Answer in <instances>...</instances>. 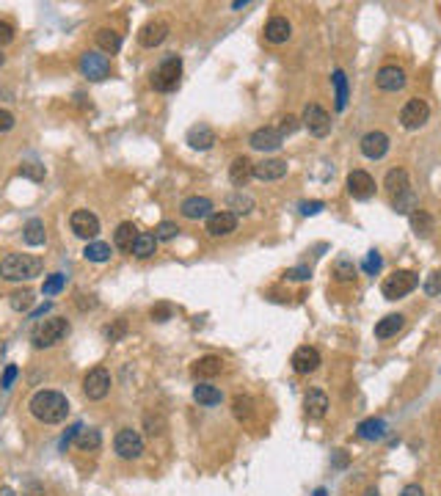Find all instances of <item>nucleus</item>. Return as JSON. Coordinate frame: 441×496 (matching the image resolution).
Instances as JSON below:
<instances>
[{"label":"nucleus","instance_id":"obj_1","mask_svg":"<svg viewBox=\"0 0 441 496\" xmlns=\"http://www.w3.org/2000/svg\"><path fill=\"white\" fill-rule=\"evenodd\" d=\"M28 408H31L34 419H39L44 425H58V422H64L66 413H69V400H66L61 392L42 389V392H36V395L31 397Z\"/></svg>","mask_w":441,"mask_h":496},{"label":"nucleus","instance_id":"obj_2","mask_svg":"<svg viewBox=\"0 0 441 496\" xmlns=\"http://www.w3.org/2000/svg\"><path fill=\"white\" fill-rule=\"evenodd\" d=\"M42 260L31 257V254H8L0 262V278L6 281H31L42 273Z\"/></svg>","mask_w":441,"mask_h":496},{"label":"nucleus","instance_id":"obj_3","mask_svg":"<svg viewBox=\"0 0 441 496\" xmlns=\"http://www.w3.org/2000/svg\"><path fill=\"white\" fill-rule=\"evenodd\" d=\"M66 336H69V323H66L64 317L39 320V323L34 325V331H31V342H34V348H39V350L64 342Z\"/></svg>","mask_w":441,"mask_h":496},{"label":"nucleus","instance_id":"obj_4","mask_svg":"<svg viewBox=\"0 0 441 496\" xmlns=\"http://www.w3.org/2000/svg\"><path fill=\"white\" fill-rule=\"evenodd\" d=\"M179 78H182V58H179V55H169V58H163L160 66L152 72V89L160 91V94L176 91Z\"/></svg>","mask_w":441,"mask_h":496},{"label":"nucleus","instance_id":"obj_5","mask_svg":"<svg viewBox=\"0 0 441 496\" xmlns=\"http://www.w3.org/2000/svg\"><path fill=\"white\" fill-rule=\"evenodd\" d=\"M416 287H419V276L414 271H395L392 276L384 278L381 292L386 301H397V298H405L408 292H414Z\"/></svg>","mask_w":441,"mask_h":496},{"label":"nucleus","instance_id":"obj_6","mask_svg":"<svg viewBox=\"0 0 441 496\" xmlns=\"http://www.w3.org/2000/svg\"><path fill=\"white\" fill-rule=\"evenodd\" d=\"M428 119H430V105L425 99H419V97L408 99L402 105V111H400V125L405 130H419V127L428 125Z\"/></svg>","mask_w":441,"mask_h":496},{"label":"nucleus","instance_id":"obj_7","mask_svg":"<svg viewBox=\"0 0 441 496\" xmlns=\"http://www.w3.org/2000/svg\"><path fill=\"white\" fill-rule=\"evenodd\" d=\"M111 392V372L105 367H94L88 369L83 378V395L88 400H105Z\"/></svg>","mask_w":441,"mask_h":496},{"label":"nucleus","instance_id":"obj_8","mask_svg":"<svg viewBox=\"0 0 441 496\" xmlns=\"http://www.w3.org/2000/svg\"><path fill=\"white\" fill-rule=\"evenodd\" d=\"M301 125H304L314 138H326L328 133H331V116H328V111L320 108L317 102H309L307 108H304V119H301Z\"/></svg>","mask_w":441,"mask_h":496},{"label":"nucleus","instance_id":"obj_9","mask_svg":"<svg viewBox=\"0 0 441 496\" xmlns=\"http://www.w3.org/2000/svg\"><path fill=\"white\" fill-rule=\"evenodd\" d=\"M113 450H116L119 458H125V460H135V458L144 455V439H141L138 430L122 427V430L116 433V439H113Z\"/></svg>","mask_w":441,"mask_h":496},{"label":"nucleus","instance_id":"obj_10","mask_svg":"<svg viewBox=\"0 0 441 496\" xmlns=\"http://www.w3.org/2000/svg\"><path fill=\"white\" fill-rule=\"evenodd\" d=\"M80 72L83 78L99 83V80H108L111 78V61L108 55H99V52H83L80 55Z\"/></svg>","mask_w":441,"mask_h":496},{"label":"nucleus","instance_id":"obj_11","mask_svg":"<svg viewBox=\"0 0 441 496\" xmlns=\"http://www.w3.org/2000/svg\"><path fill=\"white\" fill-rule=\"evenodd\" d=\"M69 226H72V232H75L78 237H83V240H94V237L99 234V218H97L91 210H75L72 218H69Z\"/></svg>","mask_w":441,"mask_h":496},{"label":"nucleus","instance_id":"obj_12","mask_svg":"<svg viewBox=\"0 0 441 496\" xmlns=\"http://www.w3.org/2000/svg\"><path fill=\"white\" fill-rule=\"evenodd\" d=\"M361 155L370 157V160H381L386 152H389V136L381 133V130H370L367 136L361 138Z\"/></svg>","mask_w":441,"mask_h":496},{"label":"nucleus","instance_id":"obj_13","mask_svg":"<svg viewBox=\"0 0 441 496\" xmlns=\"http://www.w3.org/2000/svg\"><path fill=\"white\" fill-rule=\"evenodd\" d=\"M179 213H182V218H188V221H202V218H210V215H213V201H210L207 196H188V199L182 201Z\"/></svg>","mask_w":441,"mask_h":496},{"label":"nucleus","instance_id":"obj_14","mask_svg":"<svg viewBox=\"0 0 441 496\" xmlns=\"http://www.w3.org/2000/svg\"><path fill=\"white\" fill-rule=\"evenodd\" d=\"M348 193H351L353 199H358V201H367L375 193V180L367 171L356 169V171L348 174Z\"/></svg>","mask_w":441,"mask_h":496},{"label":"nucleus","instance_id":"obj_15","mask_svg":"<svg viewBox=\"0 0 441 496\" xmlns=\"http://www.w3.org/2000/svg\"><path fill=\"white\" fill-rule=\"evenodd\" d=\"M375 83H378V89L381 91H400V89H405L408 78H405V72H402L400 66H395V64H386V66H381V69H378Z\"/></svg>","mask_w":441,"mask_h":496},{"label":"nucleus","instance_id":"obj_16","mask_svg":"<svg viewBox=\"0 0 441 496\" xmlns=\"http://www.w3.org/2000/svg\"><path fill=\"white\" fill-rule=\"evenodd\" d=\"M248 143H251V149H260V152H276V149H281L284 136L276 127H260V130L251 133Z\"/></svg>","mask_w":441,"mask_h":496},{"label":"nucleus","instance_id":"obj_17","mask_svg":"<svg viewBox=\"0 0 441 496\" xmlns=\"http://www.w3.org/2000/svg\"><path fill=\"white\" fill-rule=\"evenodd\" d=\"M323 364L320 359V353H317V348H298L295 353H293V369L298 372V375H312V372H317V367Z\"/></svg>","mask_w":441,"mask_h":496},{"label":"nucleus","instance_id":"obj_18","mask_svg":"<svg viewBox=\"0 0 441 496\" xmlns=\"http://www.w3.org/2000/svg\"><path fill=\"white\" fill-rule=\"evenodd\" d=\"M237 229V215L229 213V210H220V213H213L207 218V234L210 237H226Z\"/></svg>","mask_w":441,"mask_h":496},{"label":"nucleus","instance_id":"obj_19","mask_svg":"<svg viewBox=\"0 0 441 496\" xmlns=\"http://www.w3.org/2000/svg\"><path fill=\"white\" fill-rule=\"evenodd\" d=\"M287 174V160L281 157H265L262 163H254V177L262 182L281 180Z\"/></svg>","mask_w":441,"mask_h":496},{"label":"nucleus","instance_id":"obj_20","mask_svg":"<svg viewBox=\"0 0 441 496\" xmlns=\"http://www.w3.org/2000/svg\"><path fill=\"white\" fill-rule=\"evenodd\" d=\"M290 36H293V25H290L287 17H270V20H267V25H265V39H267L270 45H284V42H290Z\"/></svg>","mask_w":441,"mask_h":496},{"label":"nucleus","instance_id":"obj_21","mask_svg":"<svg viewBox=\"0 0 441 496\" xmlns=\"http://www.w3.org/2000/svg\"><path fill=\"white\" fill-rule=\"evenodd\" d=\"M166 36H169V25L160 22V20H155V22H146V25L141 28L138 42H141L144 47H158L166 42Z\"/></svg>","mask_w":441,"mask_h":496},{"label":"nucleus","instance_id":"obj_22","mask_svg":"<svg viewBox=\"0 0 441 496\" xmlns=\"http://www.w3.org/2000/svg\"><path fill=\"white\" fill-rule=\"evenodd\" d=\"M251 177H254V163H251L246 155H243V157H234L232 166H229V180H232V185L243 190Z\"/></svg>","mask_w":441,"mask_h":496},{"label":"nucleus","instance_id":"obj_23","mask_svg":"<svg viewBox=\"0 0 441 496\" xmlns=\"http://www.w3.org/2000/svg\"><path fill=\"white\" fill-rule=\"evenodd\" d=\"M392 210L400 213V215H414L419 210V196H416V190L411 185L392 196Z\"/></svg>","mask_w":441,"mask_h":496},{"label":"nucleus","instance_id":"obj_24","mask_svg":"<svg viewBox=\"0 0 441 496\" xmlns=\"http://www.w3.org/2000/svg\"><path fill=\"white\" fill-rule=\"evenodd\" d=\"M356 436L364 439V441H381V439H386V422L378 419V416H370V419L358 422Z\"/></svg>","mask_w":441,"mask_h":496},{"label":"nucleus","instance_id":"obj_25","mask_svg":"<svg viewBox=\"0 0 441 496\" xmlns=\"http://www.w3.org/2000/svg\"><path fill=\"white\" fill-rule=\"evenodd\" d=\"M304 411H307L309 419H323L326 411H328V395L320 392V389L307 392V397H304Z\"/></svg>","mask_w":441,"mask_h":496},{"label":"nucleus","instance_id":"obj_26","mask_svg":"<svg viewBox=\"0 0 441 496\" xmlns=\"http://www.w3.org/2000/svg\"><path fill=\"white\" fill-rule=\"evenodd\" d=\"M138 226L132 224V221H125V224L116 226V232H113V246L119 248V251H132V246H135V240H138Z\"/></svg>","mask_w":441,"mask_h":496},{"label":"nucleus","instance_id":"obj_27","mask_svg":"<svg viewBox=\"0 0 441 496\" xmlns=\"http://www.w3.org/2000/svg\"><path fill=\"white\" fill-rule=\"evenodd\" d=\"M188 143H190L193 149L204 152V149H210V146L216 143V133H213L207 125H193V127L188 130Z\"/></svg>","mask_w":441,"mask_h":496},{"label":"nucleus","instance_id":"obj_28","mask_svg":"<svg viewBox=\"0 0 441 496\" xmlns=\"http://www.w3.org/2000/svg\"><path fill=\"white\" fill-rule=\"evenodd\" d=\"M220 369H223L220 356H202V359L193 361V367H190V372L196 378H216V375H220Z\"/></svg>","mask_w":441,"mask_h":496},{"label":"nucleus","instance_id":"obj_29","mask_svg":"<svg viewBox=\"0 0 441 496\" xmlns=\"http://www.w3.org/2000/svg\"><path fill=\"white\" fill-rule=\"evenodd\" d=\"M402 325H405V317L402 315H386L384 320L375 323V336H378V339L397 336V331H402Z\"/></svg>","mask_w":441,"mask_h":496},{"label":"nucleus","instance_id":"obj_30","mask_svg":"<svg viewBox=\"0 0 441 496\" xmlns=\"http://www.w3.org/2000/svg\"><path fill=\"white\" fill-rule=\"evenodd\" d=\"M22 240H25L28 246H34V248L44 246V240H47V232H44V221H42V218H31L28 224L22 226Z\"/></svg>","mask_w":441,"mask_h":496},{"label":"nucleus","instance_id":"obj_31","mask_svg":"<svg viewBox=\"0 0 441 496\" xmlns=\"http://www.w3.org/2000/svg\"><path fill=\"white\" fill-rule=\"evenodd\" d=\"M193 400L199 403V406H218L220 400H223V395H220L218 386H210V383H199L196 389H193Z\"/></svg>","mask_w":441,"mask_h":496},{"label":"nucleus","instance_id":"obj_32","mask_svg":"<svg viewBox=\"0 0 441 496\" xmlns=\"http://www.w3.org/2000/svg\"><path fill=\"white\" fill-rule=\"evenodd\" d=\"M94 39H97L99 50H105V52H111V55L122 50V36H119L113 28H99V31L94 34Z\"/></svg>","mask_w":441,"mask_h":496},{"label":"nucleus","instance_id":"obj_33","mask_svg":"<svg viewBox=\"0 0 441 496\" xmlns=\"http://www.w3.org/2000/svg\"><path fill=\"white\" fill-rule=\"evenodd\" d=\"M158 251V237L155 234H138V240H135V246H132V254L138 257V260H149L152 254Z\"/></svg>","mask_w":441,"mask_h":496},{"label":"nucleus","instance_id":"obj_34","mask_svg":"<svg viewBox=\"0 0 441 496\" xmlns=\"http://www.w3.org/2000/svg\"><path fill=\"white\" fill-rule=\"evenodd\" d=\"M111 246L108 243H102V240H91L86 248H83V257H86L88 262H108L111 260Z\"/></svg>","mask_w":441,"mask_h":496},{"label":"nucleus","instance_id":"obj_35","mask_svg":"<svg viewBox=\"0 0 441 496\" xmlns=\"http://www.w3.org/2000/svg\"><path fill=\"white\" fill-rule=\"evenodd\" d=\"M408 218H411V229H414L416 237H430V234H433V226L436 224H433V218H430L425 210H416V213L408 215Z\"/></svg>","mask_w":441,"mask_h":496},{"label":"nucleus","instance_id":"obj_36","mask_svg":"<svg viewBox=\"0 0 441 496\" xmlns=\"http://www.w3.org/2000/svg\"><path fill=\"white\" fill-rule=\"evenodd\" d=\"M331 83H334V94H337V111H345L348 108V78L342 69H337L331 75Z\"/></svg>","mask_w":441,"mask_h":496},{"label":"nucleus","instance_id":"obj_37","mask_svg":"<svg viewBox=\"0 0 441 496\" xmlns=\"http://www.w3.org/2000/svg\"><path fill=\"white\" fill-rule=\"evenodd\" d=\"M34 292L25 287V290H14L11 295H8V304H11V309L14 312H31V306H34Z\"/></svg>","mask_w":441,"mask_h":496},{"label":"nucleus","instance_id":"obj_38","mask_svg":"<svg viewBox=\"0 0 441 496\" xmlns=\"http://www.w3.org/2000/svg\"><path fill=\"white\" fill-rule=\"evenodd\" d=\"M229 207H232V213H234V215H246V213H251V210H254V199H251L248 193L237 190V193H232V196H229Z\"/></svg>","mask_w":441,"mask_h":496},{"label":"nucleus","instance_id":"obj_39","mask_svg":"<svg viewBox=\"0 0 441 496\" xmlns=\"http://www.w3.org/2000/svg\"><path fill=\"white\" fill-rule=\"evenodd\" d=\"M384 185H386V190H389L392 196L400 193V190H405V187H408V171H405V169H392V171L386 174Z\"/></svg>","mask_w":441,"mask_h":496},{"label":"nucleus","instance_id":"obj_40","mask_svg":"<svg viewBox=\"0 0 441 496\" xmlns=\"http://www.w3.org/2000/svg\"><path fill=\"white\" fill-rule=\"evenodd\" d=\"M232 413H234V419L248 422V419L254 416V400H251V397L237 395V397H234V403H232Z\"/></svg>","mask_w":441,"mask_h":496},{"label":"nucleus","instance_id":"obj_41","mask_svg":"<svg viewBox=\"0 0 441 496\" xmlns=\"http://www.w3.org/2000/svg\"><path fill=\"white\" fill-rule=\"evenodd\" d=\"M64 287H66V276H64V273H50V276L44 278L42 292L47 295V298H52V295H58Z\"/></svg>","mask_w":441,"mask_h":496},{"label":"nucleus","instance_id":"obj_42","mask_svg":"<svg viewBox=\"0 0 441 496\" xmlns=\"http://www.w3.org/2000/svg\"><path fill=\"white\" fill-rule=\"evenodd\" d=\"M102 444V436H99V430H94V427H83L80 433H78V447L80 450H97Z\"/></svg>","mask_w":441,"mask_h":496},{"label":"nucleus","instance_id":"obj_43","mask_svg":"<svg viewBox=\"0 0 441 496\" xmlns=\"http://www.w3.org/2000/svg\"><path fill=\"white\" fill-rule=\"evenodd\" d=\"M384 268V257L378 254V251H370L367 257H364V262H361V271L367 273V276H378Z\"/></svg>","mask_w":441,"mask_h":496},{"label":"nucleus","instance_id":"obj_44","mask_svg":"<svg viewBox=\"0 0 441 496\" xmlns=\"http://www.w3.org/2000/svg\"><path fill=\"white\" fill-rule=\"evenodd\" d=\"M334 276H337V281H353L356 278V265L351 260H340L334 265Z\"/></svg>","mask_w":441,"mask_h":496},{"label":"nucleus","instance_id":"obj_45","mask_svg":"<svg viewBox=\"0 0 441 496\" xmlns=\"http://www.w3.org/2000/svg\"><path fill=\"white\" fill-rule=\"evenodd\" d=\"M176 234H179V226L174 221H160L158 229H155V237H158V243L160 240H174Z\"/></svg>","mask_w":441,"mask_h":496},{"label":"nucleus","instance_id":"obj_46","mask_svg":"<svg viewBox=\"0 0 441 496\" xmlns=\"http://www.w3.org/2000/svg\"><path fill=\"white\" fill-rule=\"evenodd\" d=\"M20 174H22V177H28V180L42 182L44 180V166H39V163H22V166H20Z\"/></svg>","mask_w":441,"mask_h":496},{"label":"nucleus","instance_id":"obj_47","mask_svg":"<svg viewBox=\"0 0 441 496\" xmlns=\"http://www.w3.org/2000/svg\"><path fill=\"white\" fill-rule=\"evenodd\" d=\"M422 287H425V292H428V295H441V271L430 273V276L425 278V284H422Z\"/></svg>","mask_w":441,"mask_h":496},{"label":"nucleus","instance_id":"obj_48","mask_svg":"<svg viewBox=\"0 0 441 496\" xmlns=\"http://www.w3.org/2000/svg\"><path fill=\"white\" fill-rule=\"evenodd\" d=\"M298 127H301V119H295V116H284V119H281V125H279L276 130H279L281 136H293Z\"/></svg>","mask_w":441,"mask_h":496},{"label":"nucleus","instance_id":"obj_49","mask_svg":"<svg viewBox=\"0 0 441 496\" xmlns=\"http://www.w3.org/2000/svg\"><path fill=\"white\" fill-rule=\"evenodd\" d=\"M17 375H20V369H17V364H8V367L3 369V378H0V386H3V389H11V383L17 381Z\"/></svg>","mask_w":441,"mask_h":496},{"label":"nucleus","instance_id":"obj_50","mask_svg":"<svg viewBox=\"0 0 441 496\" xmlns=\"http://www.w3.org/2000/svg\"><path fill=\"white\" fill-rule=\"evenodd\" d=\"M80 430H83V425H80V422H75V425H72V427L64 433V439H61V450H64V452L69 450V444L78 439V433H80Z\"/></svg>","mask_w":441,"mask_h":496},{"label":"nucleus","instance_id":"obj_51","mask_svg":"<svg viewBox=\"0 0 441 496\" xmlns=\"http://www.w3.org/2000/svg\"><path fill=\"white\" fill-rule=\"evenodd\" d=\"M152 320H158V323H166V320H172V306L169 304H158V306H152Z\"/></svg>","mask_w":441,"mask_h":496},{"label":"nucleus","instance_id":"obj_52","mask_svg":"<svg viewBox=\"0 0 441 496\" xmlns=\"http://www.w3.org/2000/svg\"><path fill=\"white\" fill-rule=\"evenodd\" d=\"M125 331H127V323H125V320H116V325H113V328H111V325L105 328V336H108L111 342H116V339H119Z\"/></svg>","mask_w":441,"mask_h":496},{"label":"nucleus","instance_id":"obj_53","mask_svg":"<svg viewBox=\"0 0 441 496\" xmlns=\"http://www.w3.org/2000/svg\"><path fill=\"white\" fill-rule=\"evenodd\" d=\"M284 276H287L290 281H307L309 276H312V268H307V265H301V268H290Z\"/></svg>","mask_w":441,"mask_h":496},{"label":"nucleus","instance_id":"obj_54","mask_svg":"<svg viewBox=\"0 0 441 496\" xmlns=\"http://www.w3.org/2000/svg\"><path fill=\"white\" fill-rule=\"evenodd\" d=\"M11 42H14V28L11 22L0 20V45H11Z\"/></svg>","mask_w":441,"mask_h":496},{"label":"nucleus","instance_id":"obj_55","mask_svg":"<svg viewBox=\"0 0 441 496\" xmlns=\"http://www.w3.org/2000/svg\"><path fill=\"white\" fill-rule=\"evenodd\" d=\"M11 127H14V113L6 111V108H0V133H8Z\"/></svg>","mask_w":441,"mask_h":496},{"label":"nucleus","instance_id":"obj_56","mask_svg":"<svg viewBox=\"0 0 441 496\" xmlns=\"http://www.w3.org/2000/svg\"><path fill=\"white\" fill-rule=\"evenodd\" d=\"M323 207H326L323 201H304V204H301V213H304V215H317Z\"/></svg>","mask_w":441,"mask_h":496},{"label":"nucleus","instance_id":"obj_57","mask_svg":"<svg viewBox=\"0 0 441 496\" xmlns=\"http://www.w3.org/2000/svg\"><path fill=\"white\" fill-rule=\"evenodd\" d=\"M400 496H425V491H422V486H405Z\"/></svg>","mask_w":441,"mask_h":496},{"label":"nucleus","instance_id":"obj_58","mask_svg":"<svg viewBox=\"0 0 441 496\" xmlns=\"http://www.w3.org/2000/svg\"><path fill=\"white\" fill-rule=\"evenodd\" d=\"M22 496H44V488L39 486V483H31V486L25 488V494Z\"/></svg>","mask_w":441,"mask_h":496},{"label":"nucleus","instance_id":"obj_59","mask_svg":"<svg viewBox=\"0 0 441 496\" xmlns=\"http://www.w3.org/2000/svg\"><path fill=\"white\" fill-rule=\"evenodd\" d=\"M0 496H17V491L8 488V486H3V488H0Z\"/></svg>","mask_w":441,"mask_h":496},{"label":"nucleus","instance_id":"obj_60","mask_svg":"<svg viewBox=\"0 0 441 496\" xmlns=\"http://www.w3.org/2000/svg\"><path fill=\"white\" fill-rule=\"evenodd\" d=\"M47 309H50V304H44V306H39V309H36V312H34V317H42L44 312H47Z\"/></svg>","mask_w":441,"mask_h":496},{"label":"nucleus","instance_id":"obj_61","mask_svg":"<svg viewBox=\"0 0 441 496\" xmlns=\"http://www.w3.org/2000/svg\"><path fill=\"white\" fill-rule=\"evenodd\" d=\"M314 496H328V494H326V488H317V491H314Z\"/></svg>","mask_w":441,"mask_h":496},{"label":"nucleus","instance_id":"obj_62","mask_svg":"<svg viewBox=\"0 0 441 496\" xmlns=\"http://www.w3.org/2000/svg\"><path fill=\"white\" fill-rule=\"evenodd\" d=\"M367 496H378V491H375V488H370V491H367Z\"/></svg>","mask_w":441,"mask_h":496},{"label":"nucleus","instance_id":"obj_63","mask_svg":"<svg viewBox=\"0 0 441 496\" xmlns=\"http://www.w3.org/2000/svg\"><path fill=\"white\" fill-rule=\"evenodd\" d=\"M3 61H6V58H3V52H0V66H3Z\"/></svg>","mask_w":441,"mask_h":496}]
</instances>
